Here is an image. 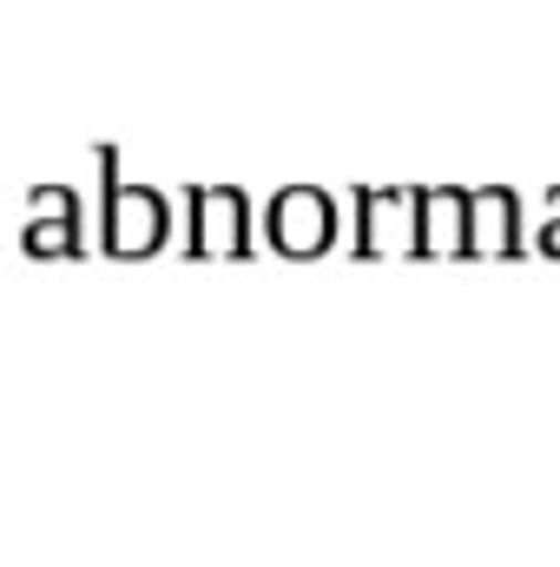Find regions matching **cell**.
<instances>
[{
    "label": "cell",
    "mask_w": 560,
    "mask_h": 567,
    "mask_svg": "<svg viewBox=\"0 0 560 567\" xmlns=\"http://www.w3.org/2000/svg\"><path fill=\"white\" fill-rule=\"evenodd\" d=\"M100 198H106V258H152L172 238V205L158 185H126L120 145H100Z\"/></svg>",
    "instance_id": "1"
},
{
    "label": "cell",
    "mask_w": 560,
    "mask_h": 567,
    "mask_svg": "<svg viewBox=\"0 0 560 567\" xmlns=\"http://www.w3.org/2000/svg\"><path fill=\"white\" fill-rule=\"evenodd\" d=\"M185 258H251V198L238 185H185Z\"/></svg>",
    "instance_id": "2"
},
{
    "label": "cell",
    "mask_w": 560,
    "mask_h": 567,
    "mask_svg": "<svg viewBox=\"0 0 560 567\" xmlns=\"http://www.w3.org/2000/svg\"><path fill=\"white\" fill-rule=\"evenodd\" d=\"M336 245V198L323 185H283L271 198V251L278 258H323Z\"/></svg>",
    "instance_id": "3"
},
{
    "label": "cell",
    "mask_w": 560,
    "mask_h": 567,
    "mask_svg": "<svg viewBox=\"0 0 560 567\" xmlns=\"http://www.w3.org/2000/svg\"><path fill=\"white\" fill-rule=\"evenodd\" d=\"M416 251V185H356V258Z\"/></svg>",
    "instance_id": "4"
},
{
    "label": "cell",
    "mask_w": 560,
    "mask_h": 567,
    "mask_svg": "<svg viewBox=\"0 0 560 567\" xmlns=\"http://www.w3.org/2000/svg\"><path fill=\"white\" fill-rule=\"evenodd\" d=\"M27 225H20V251L27 258H86V218H80V192L73 185H33L27 192Z\"/></svg>",
    "instance_id": "5"
},
{
    "label": "cell",
    "mask_w": 560,
    "mask_h": 567,
    "mask_svg": "<svg viewBox=\"0 0 560 567\" xmlns=\"http://www.w3.org/2000/svg\"><path fill=\"white\" fill-rule=\"evenodd\" d=\"M515 251H521V198H515V185H481V192H468L462 258H515Z\"/></svg>",
    "instance_id": "6"
},
{
    "label": "cell",
    "mask_w": 560,
    "mask_h": 567,
    "mask_svg": "<svg viewBox=\"0 0 560 567\" xmlns=\"http://www.w3.org/2000/svg\"><path fill=\"white\" fill-rule=\"evenodd\" d=\"M462 231H468V192L416 185V258H462Z\"/></svg>",
    "instance_id": "7"
},
{
    "label": "cell",
    "mask_w": 560,
    "mask_h": 567,
    "mask_svg": "<svg viewBox=\"0 0 560 567\" xmlns=\"http://www.w3.org/2000/svg\"><path fill=\"white\" fill-rule=\"evenodd\" d=\"M535 251H541V258H560V185L548 192V225L535 231Z\"/></svg>",
    "instance_id": "8"
}]
</instances>
